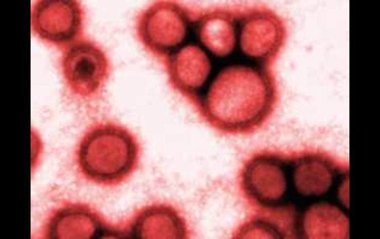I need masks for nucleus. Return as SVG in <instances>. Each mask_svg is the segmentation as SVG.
Returning a JSON list of instances; mask_svg holds the SVG:
<instances>
[{"instance_id": "5", "label": "nucleus", "mask_w": 380, "mask_h": 239, "mask_svg": "<svg viewBox=\"0 0 380 239\" xmlns=\"http://www.w3.org/2000/svg\"><path fill=\"white\" fill-rule=\"evenodd\" d=\"M83 12L76 0H39L33 5L32 29L40 39L62 45L75 39L82 27Z\"/></svg>"}, {"instance_id": "3", "label": "nucleus", "mask_w": 380, "mask_h": 239, "mask_svg": "<svg viewBox=\"0 0 380 239\" xmlns=\"http://www.w3.org/2000/svg\"><path fill=\"white\" fill-rule=\"evenodd\" d=\"M293 163V151L263 149L252 154L239 172L247 198L255 205L271 210L294 205Z\"/></svg>"}, {"instance_id": "4", "label": "nucleus", "mask_w": 380, "mask_h": 239, "mask_svg": "<svg viewBox=\"0 0 380 239\" xmlns=\"http://www.w3.org/2000/svg\"><path fill=\"white\" fill-rule=\"evenodd\" d=\"M61 69L69 89L75 95L86 98L95 95L102 87L108 75V64L97 46L81 40L66 50Z\"/></svg>"}, {"instance_id": "6", "label": "nucleus", "mask_w": 380, "mask_h": 239, "mask_svg": "<svg viewBox=\"0 0 380 239\" xmlns=\"http://www.w3.org/2000/svg\"><path fill=\"white\" fill-rule=\"evenodd\" d=\"M121 238L186 239L188 229L184 218L173 206L155 204L138 210L120 228Z\"/></svg>"}, {"instance_id": "2", "label": "nucleus", "mask_w": 380, "mask_h": 239, "mask_svg": "<svg viewBox=\"0 0 380 239\" xmlns=\"http://www.w3.org/2000/svg\"><path fill=\"white\" fill-rule=\"evenodd\" d=\"M78 152L83 173L98 184L111 186L127 180L137 169L140 157L139 144L133 134L111 123L92 128Z\"/></svg>"}, {"instance_id": "7", "label": "nucleus", "mask_w": 380, "mask_h": 239, "mask_svg": "<svg viewBox=\"0 0 380 239\" xmlns=\"http://www.w3.org/2000/svg\"><path fill=\"white\" fill-rule=\"evenodd\" d=\"M189 7L179 4L155 6L147 13L143 34L145 40L157 51L171 55L186 33Z\"/></svg>"}, {"instance_id": "1", "label": "nucleus", "mask_w": 380, "mask_h": 239, "mask_svg": "<svg viewBox=\"0 0 380 239\" xmlns=\"http://www.w3.org/2000/svg\"><path fill=\"white\" fill-rule=\"evenodd\" d=\"M288 35L284 18L266 5L197 8L174 58L178 91L220 134L259 131L279 103L274 66Z\"/></svg>"}]
</instances>
